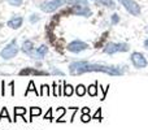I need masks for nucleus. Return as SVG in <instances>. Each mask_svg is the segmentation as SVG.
<instances>
[{"label": "nucleus", "instance_id": "obj_10", "mask_svg": "<svg viewBox=\"0 0 148 130\" xmlns=\"http://www.w3.org/2000/svg\"><path fill=\"white\" fill-rule=\"evenodd\" d=\"M21 50H22V52L25 55L33 57L34 52H35V47H34L33 41H30V39H25V41L22 42V44H21Z\"/></svg>", "mask_w": 148, "mask_h": 130}, {"label": "nucleus", "instance_id": "obj_36", "mask_svg": "<svg viewBox=\"0 0 148 130\" xmlns=\"http://www.w3.org/2000/svg\"><path fill=\"white\" fill-rule=\"evenodd\" d=\"M146 31H147V33H148V28H147V29H146Z\"/></svg>", "mask_w": 148, "mask_h": 130}, {"label": "nucleus", "instance_id": "obj_26", "mask_svg": "<svg viewBox=\"0 0 148 130\" xmlns=\"http://www.w3.org/2000/svg\"><path fill=\"white\" fill-rule=\"evenodd\" d=\"M91 120H92V116L90 115V113H82V116H81V121H82L83 124L90 122Z\"/></svg>", "mask_w": 148, "mask_h": 130}, {"label": "nucleus", "instance_id": "obj_15", "mask_svg": "<svg viewBox=\"0 0 148 130\" xmlns=\"http://www.w3.org/2000/svg\"><path fill=\"white\" fill-rule=\"evenodd\" d=\"M74 92H75V95L78 98H82V96H84V95L87 94V87L84 86V85H81L79 83L78 86L74 89Z\"/></svg>", "mask_w": 148, "mask_h": 130}, {"label": "nucleus", "instance_id": "obj_23", "mask_svg": "<svg viewBox=\"0 0 148 130\" xmlns=\"http://www.w3.org/2000/svg\"><path fill=\"white\" fill-rule=\"evenodd\" d=\"M52 87H53V96H61L62 92H61V86H59V85L56 83V82H53L52 83Z\"/></svg>", "mask_w": 148, "mask_h": 130}, {"label": "nucleus", "instance_id": "obj_2", "mask_svg": "<svg viewBox=\"0 0 148 130\" xmlns=\"http://www.w3.org/2000/svg\"><path fill=\"white\" fill-rule=\"evenodd\" d=\"M66 1L68 0H44V1L40 3L39 8L44 13H53L56 10H59L61 7L66 5Z\"/></svg>", "mask_w": 148, "mask_h": 130}, {"label": "nucleus", "instance_id": "obj_9", "mask_svg": "<svg viewBox=\"0 0 148 130\" xmlns=\"http://www.w3.org/2000/svg\"><path fill=\"white\" fill-rule=\"evenodd\" d=\"M51 74L47 70H40L36 68H23L20 72V76H48Z\"/></svg>", "mask_w": 148, "mask_h": 130}, {"label": "nucleus", "instance_id": "obj_19", "mask_svg": "<svg viewBox=\"0 0 148 130\" xmlns=\"http://www.w3.org/2000/svg\"><path fill=\"white\" fill-rule=\"evenodd\" d=\"M29 112H30V120H29V121H33L34 117L42 115V109L39 107H31L30 109H29Z\"/></svg>", "mask_w": 148, "mask_h": 130}, {"label": "nucleus", "instance_id": "obj_12", "mask_svg": "<svg viewBox=\"0 0 148 130\" xmlns=\"http://www.w3.org/2000/svg\"><path fill=\"white\" fill-rule=\"evenodd\" d=\"M48 54V46L46 44H42L39 46L38 48H35V52H34L33 57L31 59H35V60H43L46 57V55Z\"/></svg>", "mask_w": 148, "mask_h": 130}, {"label": "nucleus", "instance_id": "obj_1", "mask_svg": "<svg viewBox=\"0 0 148 130\" xmlns=\"http://www.w3.org/2000/svg\"><path fill=\"white\" fill-rule=\"evenodd\" d=\"M125 66H114L107 64H97V63L88 61H73L69 64V73L72 76H81L84 73H92V72H101V73L109 74V76H123L125 74Z\"/></svg>", "mask_w": 148, "mask_h": 130}, {"label": "nucleus", "instance_id": "obj_29", "mask_svg": "<svg viewBox=\"0 0 148 130\" xmlns=\"http://www.w3.org/2000/svg\"><path fill=\"white\" fill-rule=\"evenodd\" d=\"M8 3H9V5H12V7H21L23 0H8Z\"/></svg>", "mask_w": 148, "mask_h": 130}, {"label": "nucleus", "instance_id": "obj_32", "mask_svg": "<svg viewBox=\"0 0 148 130\" xmlns=\"http://www.w3.org/2000/svg\"><path fill=\"white\" fill-rule=\"evenodd\" d=\"M9 86H10V95H12V96H14V82H10L9 83Z\"/></svg>", "mask_w": 148, "mask_h": 130}, {"label": "nucleus", "instance_id": "obj_20", "mask_svg": "<svg viewBox=\"0 0 148 130\" xmlns=\"http://www.w3.org/2000/svg\"><path fill=\"white\" fill-rule=\"evenodd\" d=\"M29 92H35L36 95H39V91H38V89L35 87V83H34V81L29 82V86H27V89H26V91H25V96H27Z\"/></svg>", "mask_w": 148, "mask_h": 130}, {"label": "nucleus", "instance_id": "obj_3", "mask_svg": "<svg viewBox=\"0 0 148 130\" xmlns=\"http://www.w3.org/2000/svg\"><path fill=\"white\" fill-rule=\"evenodd\" d=\"M130 50V46L125 42H120V43H114V42H108L103 48V52L107 55H114L118 52H127Z\"/></svg>", "mask_w": 148, "mask_h": 130}, {"label": "nucleus", "instance_id": "obj_28", "mask_svg": "<svg viewBox=\"0 0 148 130\" xmlns=\"http://www.w3.org/2000/svg\"><path fill=\"white\" fill-rule=\"evenodd\" d=\"M52 113H53V111H52V108H49L48 111H47V113L43 116V118L44 120H47V121H53V117H52Z\"/></svg>", "mask_w": 148, "mask_h": 130}, {"label": "nucleus", "instance_id": "obj_14", "mask_svg": "<svg viewBox=\"0 0 148 130\" xmlns=\"http://www.w3.org/2000/svg\"><path fill=\"white\" fill-rule=\"evenodd\" d=\"M27 113V109H26L25 107H14V117H13V121H17V117L18 116H21L22 117V120L25 121V122H27V120L25 118V115Z\"/></svg>", "mask_w": 148, "mask_h": 130}, {"label": "nucleus", "instance_id": "obj_13", "mask_svg": "<svg viewBox=\"0 0 148 130\" xmlns=\"http://www.w3.org/2000/svg\"><path fill=\"white\" fill-rule=\"evenodd\" d=\"M91 1L97 7H104L108 9H116V7H117L114 0H91Z\"/></svg>", "mask_w": 148, "mask_h": 130}, {"label": "nucleus", "instance_id": "obj_11", "mask_svg": "<svg viewBox=\"0 0 148 130\" xmlns=\"http://www.w3.org/2000/svg\"><path fill=\"white\" fill-rule=\"evenodd\" d=\"M22 23H23V17H22V16L14 14L7 22V26H8V28H10V29H13V30H17V29H20L21 26H22Z\"/></svg>", "mask_w": 148, "mask_h": 130}, {"label": "nucleus", "instance_id": "obj_21", "mask_svg": "<svg viewBox=\"0 0 148 130\" xmlns=\"http://www.w3.org/2000/svg\"><path fill=\"white\" fill-rule=\"evenodd\" d=\"M49 95V86L48 85H42L40 91H39V96H48Z\"/></svg>", "mask_w": 148, "mask_h": 130}, {"label": "nucleus", "instance_id": "obj_31", "mask_svg": "<svg viewBox=\"0 0 148 130\" xmlns=\"http://www.w3.org/2000/svg\"><path fill=\"white\" fill-rule=\"evenodd\" d=\"M49 73H51V74H55V76H64V73H62L61 70H59V69H56V68H52Z\"/></svg>", "mask_w": 148, "mask_h": 130}, {"label": "nucleus", "instance_id": "obj_4", "mask_svg": "<svg viewBox=\"0 0 148 130\" xmlns=\"http://www.w3.org/2000/svg\"><path fill=\"white\" fill-rule=\"evenodd\" d=\"M18 52H20V48H18V46H17V41L13 39L10 43H8L7 46L1 50L0 56H1V59H4V60H10V59L17 56Z\"/></svg>", "mask_w": 148, "mask_h": 130}, {"label": "nucleus", "instance_id": "obj_8", "mask_svg": "<svg viewBox=\"0 0 148 130\" xmlns=\"http://www.w3.org/2000/svg\"><path fill=\"white\" fill-rule=\"evenodd\" d=\"M66 48H68V51H69V52H73V54H79V52H82V51L88 50L90 46L86 43V42L79 41V39H75V41L70 42V43L68 44Z\"/></svg>", "mask_w": 148, "mask_h": 130}, {"label": "nucleus", "instance_id": "obj_18", "mask_svg": "<svg viewBox=\"0 0 148 130\" xmlns=\"http://www.w3.org/2000/svg\"><path fill=\"white\" fill-rule=\"evenodd\" d=\"M62 89H64V96H72V95L74 94V87L72 86V85H68L64 82V86H62Z\"/></svg>", "mask_w": 148, "mask_h": 130}, {"label": "nucleus", "instance_id": "obj_25", "mask_svg": "<svg viewBox=\"0 0 148 130\" xmlns=\"http://www.w3.org/2000/svg\"><path fill=\"white\" fill-rule=\"evenodd\" d=\"M4 117H7V120H8V121H13L12 118H10L9 113H8V109H7L5 107H3V108H1V113H0V121H1Z\"/></svg>", "mask_w": 148, "mask_h": 130}, {"label": "nucleus", "instance_id": "obj_35", "mask_svg": "<svg viewBox=\"0 0 148 130\" xmlns=\"http://www.w3.org/2000/svg\"><path fill=\"white\" fill-rule=\"evenodd\" d=\"M144 47H146V48L148 50V38L146 39V41H144Z\"/></svg>", "mask_w": 148, "mask_h": 130}, {"label": "nucleus", "instance_id": "obj_5", "mask_svg": "<svg viewBox=\"0 0 148 130\" xmlns=\"http://www.w3.org/2000/svg\"><path fill=\"white\" fill-rule=\"evenodd\" d=\"M117 1L120 3V4L125 8L126 12L130 13L131 16H135V17L140 16L142 8H140V5L135 1V0H117Z\"/></svg>", "mask_w": 148, "mask_h": 130}, {"label": "nucleus", "instance_id": "obj_27", "mask_svg": "<svg viewBox=\"0 0 148 130\" xmlns=\"http://www.w3.org/2000/svg\"><path fill=\"white\" fill-rule=\"evenodd\" d=\"M120 21H121V17L117 14V13H114V14L110 16V23H112V25H117Z\"/></svg>", "mask_w": 148, "mask_h": 130}, {"label": "nucleus", "instance_id": "obj_24", "mask_svg": "<svg viewBox=\"0 0 148 130\" xmlns=\"http://www.w3.org/2000/svg\"><path fill=\"white\" fill-rule=\"evenodd\" d=\"M29 21H30V23H38L39 21H40V16L38 14V13H31L30 16H29Z\"/></svg>", "mask_w": 148, "mask_h": 130}, {"label": "nucleus", "instance_id": "obj_7", "mask_svg": "<svg viewBox=\"0 0 148 130\" xmlns=\"http://www.w3.org/2000/svg\"><path fill=\"white\" fill-rule=\"evenodd\" d=\"M69 12L74 16H81V17H91L92 10L90 5H75V7H69Z\"/></svg>", "mask_w": 148, "mask_h": 130}, {"label": "nucleus", "instance_id": "obj_33", "mask_svg": "<svg viewBox=\"0 0 148 130\" xmlns=\"http://www.w3.org/2000/svg\"><path fill=\"white\" fill-rule=\"evenodd\" d=\"M1 95H3V96L5 95V82L4 81L1 82Z\"/></svg>", "mask_w": 148, "mask_h": 130}, {"label": "nucleus", "instance_id": "obj_17", "mask_svg": "<svg viewBox=\"0 0 148 130\" xmlns=\"http://www.w3.org/2000/svg\"><path fill=\"white\" fill-rule=\"evenodd\" d=\"M97 86H99L97 81L95 82V83L90 85V86L87 87V94H88L90 96H97Z\"/></svg>", "mask_w": 148, "mask_h": 130}, {"label": "nucleus", "instance_id": "obj_16", "mask_svg": "<svg viewBox=\"0 0 148 130\" xmlns=\"http://www.w3.org/2000/svg\"><path fill=\"white\" fill-rule=\"evenodd\" d=\"M68 7H75V5H90V0H68Z\"/></svg>", "mask_w": 148, "mask_h": 130}, {"label": "nucleus", "instance_id": "obj_30", "mask_svg": "<svg viewBox=\"0 0 148 130\" xmlns=\"http://www.w3.org/2000/svg\"><path fill=\"white\" fill-rule=\"evenodd\" d=\"M101 108H99V109H96V112H95V115L92 116V120H97V121H101Z\"/></svg>", "mask_w": 148, "mask_h": 130}, {"label": "nucleus", "instance_id": "obj_6", "mask_svg": "<svg viewBox=\"0 0 148 130\" xmlns=\"http://www.w3.org/2000/svg\"><path fill=\"white\" fill-rule=\"evenodd\" d=\"M130 61H131V64L134 65V68H136V69L147 68V65H148L146 56H144L143 54H140V52H133V54L130 55Z\"/></svg>", "mask_w": 148, "mask_h": 130}, {"label": "nucleus", "instance_id": "obj_34", "mask_svg": "<svg viewBox=\"0 0 148 130\" xmlns=\"http://www.w3.org/2000/svg\"><path fill=\"white\" fill-rule=\"evenodd\" d=\"M82 113H90V108L88 107H83L82 108Z\"/></svg>", "mask_w": 148, "mask_h": 130}, {"label": "nucleus", "instance_id": "obj_22", "mask_svg": "<svg viewBox=\"0 0 148 130\" xmlns=\"http://www.w3.org/2000/svg\"><path fill=\"white\" fill-rule=\"evenodd\" d=\"M65 112H66V109H65L64 107L57 108V113H59V116H57V118L55 121H56V122H64V120H61V118H62V116L65 115Z\"/></svg>", "mask_w": 148, "mask_h": 130}]
</instances>
